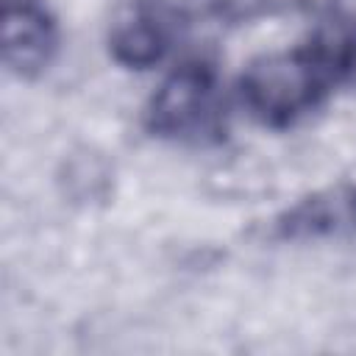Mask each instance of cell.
<instances>
[{
  "mask_svg": "<svg viewBox=\"0 0 356 356\" xmlns=\"http://www.w3.org/2000/svg\"><path fill=\"white\" fill-rule=\"evenodd\" d=\"M50 25L47 17L31 6H8L6 8V56L11 64H17L19 70H31L36 67L50 47Z\"/></svg>",
  "mask_w": 356,
  "mask_h": 356,
  "instance_id": "2",
  "label": "cell"
},
{
  "mask_svg": "<svg viewBox=\"0 0 356 356\" xmlns=\"http://www.w3.org/2000/svg\"><path fill=\"white\" fill-rule=\"evenodd\" d=\"M209 108V86L197 72H181L161 86L156 97V120L161 128L184 131L206 117Z\"/></svg>",
  "mask_w": 356,
  "mask_h": 356,
  "instance_id": "3",
  "label": "cell"
},
{
  "mask_svg": "<svg viewBox=\"0 0 356 356\" xmlns=\"http://www.w3.org/2000/svg\"><path fill=\"white\" fill-rule=\"evenodd\" d=\"M314 86L312 70L298 58H273L256 67L248 78V95L256 108L264 114L295 111L309 100V89Z\"/></svg>",
  "mask_w": 356,
  "mask_h": 356,
  "instance_id": "1",
  "label": "cell"
}]
</instances>
